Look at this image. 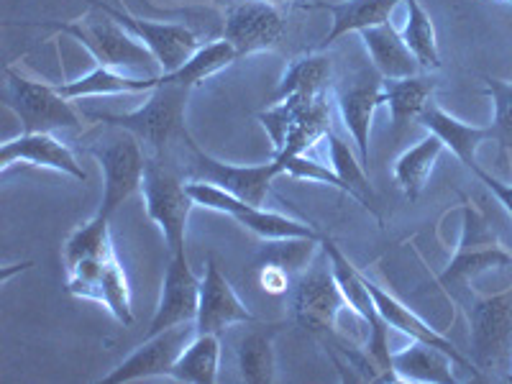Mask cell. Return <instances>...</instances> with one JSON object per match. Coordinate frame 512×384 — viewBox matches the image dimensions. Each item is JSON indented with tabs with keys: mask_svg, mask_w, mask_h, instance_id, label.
<instances>
[{
	"mask_svg": "<svg viewBox=\"0 0 512 384\" xmlns=\"http://www.w3.org/2000/svg\"><path fill=\"white\" fill-rule=\"evenodd\" d=\"M190 90L192 88H185V85L162 82V77H159V85L152 90L149 100L136 111L85 113V116L93 118V121L108 123L113 128L131 131L141 144L154 149L157 157H164L177 141H192L185 126V108Z\"/></svg>",
	"mask_w": 512,
	"mask_h": 384,
	"instance_id": "cell-1",
	"label": "cell"
},
{
	"mask_svg": "<svg viewBox=\"0 0 512 384\" xmlns=\"http://www.w3.org/2000/svg\"><path fill=\"white\" fill-rule=\"evenodd\" d=\"M44 26H54L59 34L72 36L82 47L93 54L100 67L126 72H144L146 77H157L159 62L149 47H144L126 26H121L116 18H85L77 24H62V21H41Z\"/></svg>",
	"mask_w": 512,
	"mask_h": 384,
	"instance_id": "cell-2",
	"label": "cell"
},
{
	"mask_svg": "<svg viewBox=\"0 0 512 384\" xmlns=\"http://www.w3.org/2000/svg\"><path fill=\"white\" fill-rule=\"evenodd\" d=\"M461 216H464V221H461L459 249H456L454 259L448 262V267L438 277V285L446 287V290L466 287L474 277H479L487 269H512V254L497 239L487 213L472 205V200H464Z\"/></svg>",
	"mask_w": 512,
	"mask_h": 384,
	"instance_id": "cell-3",
	"label": "cell"
},
{
	"mask_svg": "<svg viewBox=\"0 0 512 384\" xmlns=\"http://www.w3.org/2000/svg\"><path fill=\"white\" fill-rule=\"evenodd\" d=\"M141 195H144L146 216L162 228L169 254H185L187 221L195 200L182 182L180 172L169 167L162 157L146 159Z\"/></svg>",
	"mask_w": 512,
	"mask_h": 384,
	"instance_id": "cell-4",
	"label": "cell"
},
{
	"mask_svg": "<svg viewBox=\"0 0 512 384\" xmlns=\"http://www.w3.org/2000/svg\"><path fill=\"white\" fill-rule=\"evenodd\" d=\"M351 310L346 303L344 292L338 287L328 256L323 262H313L295 280L292 287V315L297 326L305 328L310 336L328 341V349L338 346V315Z\"/></svg>",
	"mask_w": 512,
	"mask_h": 384,
	"instance_id": "cell-5",
	"label": "cell"
},
{
	"mask_svg": "<svg viewBox=\"0 0 512 384\" xmlns=\"http://www.w3.org/2000/svg\"><path fill=\"white\" fill-rule=\"evenodd\" d=\"M469 323L474 364L492 374L512 369V287L497 295H474Z\"/></svg>",
	"mask_w": 512,
	"mask_h": 384,
	"instance_id": "cell-6",
	"label": "cell"
},
{
	"mask_svg": "<svg viewBox=\"0 0 512 384\" xmlns=\"http://www.w3.org/2000/svg\"><path fill=\"white\" fill-rule=\"evenodd\" d=\"M3 100L16 113L26 134L80 126V116L72 108V100L64 98L57 85L31 80L16 67H6Z\"/></svg>",
	"mask_w": 512,
	"mask_h": 384,
	"instance_id": "cell-7",
	"label": "cell"
},
{
	"mask_svg": "<svg viewBox=\"0 0 512 384\" xmlns=\"http://www.w3.org/2000/svg\"><path fill=\"white\" fill-rule=\"evenodd\" d=\"M64 269H67V290L72 295L100 303L121 326L134 323L131 287H128L121 262L116 259V251L111 249L105 254L88 256Z\"/></svg>",
	"mask_w": 512,
	"mask_h": 384,
	"instance_id": "cell-8",
	"label": "cell"
},
{
	"mask_svg": "<svg viewBox=\"0 0 512 384\" xmlns=\"http://www.w3.org/2000/svg\"><path fill=\"white\" fill-rule=\"evenodd\" d=\"M90 154L98 159L103 169V203L98 213L111 218L118 205H123V200L141 190L146 172L144 149L131 131H123L108 141H100L98 146H90Z\"/></svg>",
	"mask_w": 512,
	"mask_h": 384,
	"instance_id": "cell-9",
	"label": "cell"
},
{
	"mask_svg": "<svg viewBox=\"0 0 512 384\" xmlns=\"http://www.w3.org/2000/svg\"><path fill=\"white\" fill-rule=\"evenodd\" d=\"M382 80L384 77L374 67H359L341 75L336 82L338 113L349 128L364 167H369V131H372L374 113L384 103Z\"/></svg>",
	"mask_w": 512,
	"mask_h": 384,
	"instance_id": "cell-10",
	"label": "cell"
},
{
	"mask_svg": "<svg viewBox=\"0 0 512 384\" xmlns=\"http://www.w3.org/2000/svg\"><path fill=\"white\" fill-rule=\"evenodd\" d=\"M285 36L282 13L267 0H231L223 16V39L239 57L274 49Z\"/></svg>",
	"mask_w": 512,
	"mask_h": 384,
	"instance_id": "cell-11",
	"label": "cell"
},
{
	"mask_svg": "<svg viewBox=\"0 0 512 384\" xmlns=\"http://www.w3.org/2000/svg\"><path fill=\"white\" fill-rule=\"evenodd\" d=\"M95 8L105 13V16L116 18L118 24L126 26L136 39L149 47V52L157 57L159 62V70L164 72H175L177 67L187 62L192 54L198 52L200 44H198V36L192 34L187 26L180 24H159V21H146V18L134 16V13L121 11V8H113L103 0H90Z\"/></svg>",
	"mask_w": 512,
	"mask_h": 384,
	"instance_id": "cell-12",
	"label": "cell"
},
{
	"mask_svg": "<svg viewBox=\"0 0 512 384\" xmlns=\"http://www.w3.org/2000/svg\"><path fill=\"white\" fill-rule=\"evenodd\" d=\"M198 336L195 323H180L157 336H146V344H141L134 354L123 364H118L111 374H105L103 382H139V379L169 377L175 369L177 359L187 349L192 338Z\"/></svg>",
	"mask_w": 512,
	"mask_h": 384,
	"instance_id": "cell-13",
	"label": "cell"
},
{
	"mask_svg": "<svg viewBox=\"0 0 512 384\" xmlns=\"http://www.w3.org/2000/svg\"><path fill=\"white\" fill-rule=\"evenodd\" d=\"M190 164V175L195 180L223 187V190L246 200L249 205H264L274 177L282 175L280 164L274 162V159L269 164H259V167H236V164L218 162L210 154L200 152L198 144H192Z\"/></svg>",
	"mask_w": 512,
	"mask_h": 384,
	"instance_id": "cell-14",
	"label": "cell"
},
{
	"mask_svg": "<svg viewBox=\"0 0 512 384\" xmlns=\"http://www.w3.org/2000/svg\"><path fill=\"white\" fill-rule=\"evenodd\" d=\"M200 282L187 264V254H169L157 313L146 336H157L180 323H195L200 308Z\"/></svg>",
	"mask_w": 512,
	"mask_h": 384,
	"instance_id": "cell-15",
	"label": "cell"
},
{
	"mask_svg": "<svg viewBox=\"0 0 512 384\" xmlns=\"http://www.w3.org/2000/svg\"><path fill=\"white\" fill-rule=\"evenodd\" d=\"M236 323H254L256 326L259 320L233 292L231 282L223 277L216 259L208 256L205 277L200 282V308L198 318H195V328H198V333H218L221 336L226 328L236 326Z\"/></svg>",
	"mask_w": 512,
	"mask_h": 384,
	"instance_id": "cell-16",
	"label": "cell"
},
{
	"mask_svg": "<svg viewBox=\"0 0 512 384\" xmlns=\"http://www.w3.org/2000/svg\"><path fill=\"white\" fill-rule=\"evenodd\" d=\"M16 162H26L31 167H47L54 172L75 177L80 182H88V172L82 169L77 157L67 144L54 139L49 131H36V134H21L18 139L6 141L0 146V169L6 172Z\"/></svg>",
	"mask_w": 512,
	"mask_h": 384,
	"instance_id": "cell-17",
	"label": "cell"
},
{
	"mask_svg": "<svg viewBox=\"0 0 512 384\" xmlns=\"http://www.w3.org/2000/svg\"><path fill=\"white\" fill-rule=\"evenodd\" d=\"M367 287H369V295H372V300H374V308H377V313L382 315V320L387 323V326L397 328L400 333L410 336V341H423V344H431V346H436V349L446 351V354L451 356L456 364H461L464 369H469L474 377L487 379L484 377L482 369H479L477 364L472 361V356L461 354V351L456 349V346L451 344L446 336H443V333H438L436 328L428 326L425 320H420L418 315H415L408 305H402L395 295H390L387 290H382V287H379L377 282L369 280V277H367Z\"/></svg>",
	"mask_w": 512,
	"mask_h": 384,
	"instance_id": "cell-18",
	"label": "cell"
},
{
	"mask_svg": "<svg viewBox=\"0 0 512 384\" xmlns=\"http://www.w3.org/2000/svg\"><path fill=\"white\" fill-rule=\"evenodd\" d=\"M420 126L428 131V134L438 136L443 141L446 149L454 152V157L464 164L472 175H477L482 164L477 159V149L489 139V126H472V123H461L459 118H454L451 113H446L441 105L431 103L425 105L423 113L418 116Z\"/></svg>",
	"mask_w": 512,
	"mask_h": 384,
	"instance_id": "cell-19",
	"label": "cell"
},
{
	"mask_svg": "<svg viewBox=\"0 0 512 384\" xmlns=\"http://www.w3.org/2000/svg\"><path fill=\"white\" fill-rule=\"evenodd\" d=\"M400 0H341V3H328V0H315V3H297L303 11H328L333 16V26L320 41L318 49H326L336 44L341 36L351 31H364L372 26L387 24L392 11Z\"/></svg>",
	"mask_w": 512,
	"mask_h": 384,
	"instance_id": "cell-20",
	"label": "cell"
},
{
	"mask_svg": "<svg viewBox=\"0 0 512 384\" xmlns=\"http://www.w3.org/2000/svg\"><path fill=\"white\" fill-rule=\"evenodd\" d=\"M359 36L364 41V47H367L372 67L384 80H402V77L418 75V59L410 52L400 31L392 26V21L359 31Z\"/></svg>",
	"mask_w": 512,
	"mask_h": 384,
	"instance_id": "cell-21",
	"label": "cell"
},
{
	"mask_svg": "<svg viewBox=\"0 0 512 384\" xmlns=\"http://www.w3.org/2000/svg\"><path fill=\"white\" fill-rule=\"evenodd\" d=\"M454 364L456 361L446 351L423 341H413L408 349L392 351V369L400 382L454 384Z\"/></svg>",
	"mask_w": 512,
	"mask_h": 384,
	"instance_id": "cell-22",
	"label": "cell"
},
{
	"mask_svg": "<svg viewBox=\"0 0 512 384\" xmlns=\"http://www.w3.org/2000/svg\"><path fill=\"white\" fill-rule=\"evenodd\" d=\"M159 85L157 77H128L111 67H98L90 75H82L72 82H59L57 90L67 100L93 98V95H121V93H152Z\"/></svg>",
	"mask_w": 512,
	"mask_h": 384,
	"instance_id": "cell-23",
	"label": "cell"
},
{
	"mask_svg": "<svg viewBox=\"0 0 512 384\" xmlns=\"http://www.w3.org/2000/svg\"><path fill=\"white\" fill-rule=\"evenodd\" d=\"M384 103L390 108L395 136H400L410 121H418L423 108L431 103V95L436 90V82L428 77H402V80H382Z\"/></svg>",
	"mask_w": 512,
	"mask_h": 384,
	"instance_id": "cell-24",
	"label": "cell"
},
{
	"mask_svg": "<svg viewBox=\"0 0 512 384\" xmlns=\"http://www.w3.org/2000/svg\"><path fill=\"white\" fill-rule=\"evenodd\" d=\"M333 77V64L331 59L323 57V54H308V57H300L287 67L285 77L280 80L274 95L269 98V105L282 103L287 98H295V95H305V98H315V95H323L328 88V82Z\"/></svg>",
	"mask_w": 512,
	"mask_h": 384,
	"instance_id": "cell-25",
	"label": "cell"
},
{
	"mask_svg": "<svg viewBox=\"0 0 512 384\" xmlns=\"http://www.w3.org/2000/svg\"><path fill=\"white\" fill-rule=\"evenodd\" d=\"M218 364H221L218 333H198L180 354L169 377L187 384H216Z\"/></svg>",
	"mask_w": 512,
	"mask_h": 384,
	"instance_id": "cell-26",
	"label": "cell"
},
{
	"mask_svg": "<svg viewBox=\"0 0 512 384\" xmlns=\"http://www.w3.org/2000/svg\"><path fill=\"white\" fill-rule=\"evenodd\" d=\"M320 249H323V254L328 256V264H331V269H333V277H336L338 287H341V292H344L351 313H356L361 320H364V323H369V320L377 315V308H374V300H372V295H369L367 274H361L359 269H356L354 264L346 259L344 251L338 249V246L333 244L328 236H323V241H320Z\"/></svg>",
	"mask_w": 512,
	"mask_h": 384,
	"instance_id": "cell-27",
	"label": "cell"
},
{
	"mask_svg": "<svg viewBox=\"0 0 512 384\" xmlns=\"http://www.w3.org/2000/svg\"><path fill=\"white\" fill-rule=\"evenodd\" d=\"M274 331H277L274 326L256 323L254 331L241 336L236 346V359H239V372L244 382H274Z\"/></svg>",
	"mask_w": 512,
	"mask_h": 384,
	"instance_id": "cell-28",
	"label": "cell"
},
{
	"mask_svg": "<svg viewBox=\"0 0 512 384\" xmlns=\"http://www.w3.org/2000/svg\"><path fill=\"white\" fill-rule=\"evenodd\" d=\"M443 141L438 136L428 134L425 139H420L418 144L410 146L408 152L402 154L395 164V180L402 187V192L408 195L410 200H418L420 192H423L425 182L431 177L433 167H436L438 157L443 154Z\"/></svg>",
	"mask_w": 512,
	"mask_h": 384,
	"instance_id": "cell-29",
	"label": "cell"
},
{
	"mask_svg": "<svg viewBox=\"0 0 512 384\" xmlns=\"http://www.w3.org/2000/svg\"><path fill=\"white\" fill-rule=\"evenodd\" d=\"M233 221H239L241 226L249 228L264 241L277 239H315L323 241V233L315 231L313 226L303 221H295L290 216L274 213V210H264L262 205H244V208L233 216Z\"/></svg>",
	"mask_w": 512,
	"mask_h": 384,
	"instance_id": "cell-30",
	"label": "cell"
},
{
	"mask_svg": "<svg viewBox=\"0 0 512 384\" xmlns=\"http://www.w3.org/2000/svg\"><path fill=\"white\" fill-rule=\"evenodd\" d=\"M239 59L236 49L228 44L226 39L213 41V44H205L198 52L192 54L182 67H177L175 72H164L162 82H172V85H185V88H195L200 82H205L208 77L218 75L221 70L231 67L233 62Z\"/></svg>",
	"mask_w": 512,
	"mask_h": 384,
	"instance_id": "cell-31",
	"label": "cell"
},
{
	"mask_svg": "<svg viewBox=\"0 0 512 384\" xmlns=\"http://www.w3.org/2000/svg\"><path fill=\"white\" fill-rule=\"evenodd\" d=\"M331 111H328L326 93L318 95V98H310L308 103L300 108V113L292 121L290 134H287L285 149L274 157H295V154H305L313 144H318L320 139H326L328 131H331Z\"/></svg>",
	"mask_w": 512,
	"mask_h": 384,
	"instance_id": "cell-32",
	"label": "cell"
},
{
	"mask_svg": "<svg viewBox=\"0 0 512 384\" xmlns=\"http://www.w3.org/2000/svg\"><path fill=\"white\" fill-rule=\"evenodd\" d=\"M326 141L328 152H331L333 172H336V175L344 180V185L349 187V198H354L361 208H367L377 221H382L377 210H374V187L369 185L367 172H364V162L351 152V146L346 144L341 136L328 131Z\"/></svg>",
	"mask_w": 512,
	"mask_h": 384,
	"instance_id": "cell-33",
	"label": "cell"
},
{
	"mask_svg": "<svg viewBox=\"0 0 512 384\" xmlns=\"http://www.w3.org/2000/svg\"><path fill=\"white\" fill-rule=\"evenodd\" d=\"M405 6H408V21H405V29H402V39H405V44L415 54L423 70H438L441 67V54H438L436 29H433L431 16L425 13L418 0H405Z\"/></svg>",
	"mask_w": 512,
	"mask_h": 384,
	"instance_id": "cell-34",
	"label": "cell"
},
{
	"mask_svg": "<svg viewBox=\"0 0 512 384\" xmlns=\"http://www.w3.org/2000/svg\"><path fill=\"white\" fill-rule=\"evenodd\" d=\"M487 93L495 105V118L489 126V139L500 144L502 159L512 162V82L487 77Z\"/></svg>",
	"mask_w": 512,
	"mask_h": 384,
	"instance_id": "cell-35",
	"label": "cell"
},
{
	"mask_svg": "<svg viewBox=\"0 0 512 384\" xmlns=\"http://www.w3.org/2000/svg\"><path fill=\"white\" fill-rule=\"evenodd\" d=\"M318 244L320 241L315 239H277L262 251V259L267 264H277L290 274L292 280H297L313 264Z\"/></svg>",
	"mask_w": 512,
	"mask_h": 384,
	"instance_id": "cell-36",
	"label": "cell"
},
{
	"mask_svg": "<svg viewBox=\"0 0 512 384\" xmlns=\"http://www.w3.org/2000/svg\"><path fill=\"white\" fill-rule=\"evenodd\" d=\"M274 162L280 164L282 175L295 177V180L323 182V185H331L349 195V187L344 185V180H341L333 169H328L326 164L315 162V159L305 157V154H295V157H274Z\"/></svg>",
	"mask_w": 512,
	"mask_h": 384,
	"instance_id": "cell-37",
	"label": "cell"
},
{
	"mask_svg": "<svg viewBox=\"0 0 512 384\" xmlns=\"http://www.w3.org/2000/svg\"><path fill=\"white\" fill-rule=\"evenodd\" d=\"M259 285L264 292H272V295H282V292L290 290L292 277L277 264H264L262 272H259Z\"/></svg>",
	"mask_w": 512,
	"mask_h": 384,
	"instance_id": "cell-38",
	"label": "cell"
},
{
	"mask_svg": "<svg viewBox=\"0 0 512 384\" xmlns=\"http://www.w3.org/2000/svg\"><path fill=\"white\" fill-rule=\"evenodd\" d=\"M474 177H477L479 182H484V185H487L489 190H492V195H495V198L500 200L502 205H505L507 213H510V216H512V185H505V182H500V180H497V177H492L487 172V169H479V172Z\"/></svg>",
	"mask_w": 512,
	"mask_h": 384,
	"instance_id": "cell-39",
	"label": "cell"
},
{
	"mask_svg": "<svg viewBox=\"0 0 512 384\" xmlns=\"http://www.w3.org/2000/svg\"><path fill=\"white\" fill-rule=\"evenodd\" d=\"M267 3H272V6H282V3H287V0H267Z\"/></svg>",
	"mask_w": 512,
	"mask_h": 384,
	"instance_id": "cell-40",
	"label": "cell"
},
{
	"mask_svg": "<svg viewBox=\"0 0 512 384\" xmlns=\"http://www.w3.org/2000/svg\"><path fill=\"white\" fill-rule=\"evenodd\" d=\"M505 3H507V6H512V0H505Z\"/></svg>",
	"mask_w": 512,
	"mask_h": 384,
	"instance_id": "cell-41",
	"label": "cell"
}]
</instances>
